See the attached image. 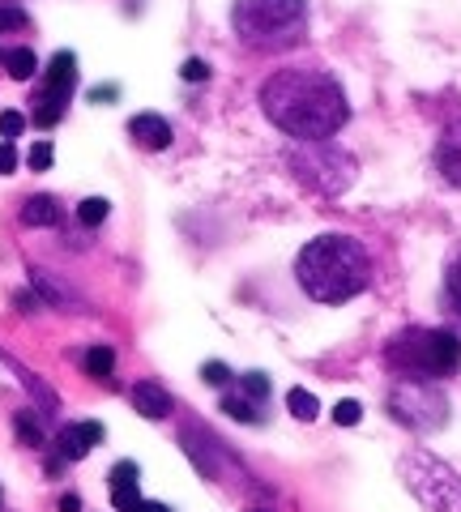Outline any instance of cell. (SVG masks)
<instances>
[{"instance_id":"277c9868","label":"cell","mask_w":461,"mask_h":512,"mask_svg":"<svg viewBox=\"0 0 461 512\" xmlns=\"http://www.w3.org/2000/svg\"><path fill=\"white\" fill-rule=\"evenodd\" d=\"M286 171L308 192H321V197H338L359 175L355 158L338 146H329V141H299V146H291L286 150Z\"/></svg>"},{"instance_id":"cb8c5ba5","label":"cell","mask_w":461,"mask_h":512,"mask_svg":"<svg viewBox=\"0 0 461 512\" xmlns=\"http://www.w3.org/2000/svg\"><path fill=\"white\" fill-rule=\"evenodd\" d=\"M26 26V13L18 5H0V30H22Z\"/></svg>"},{"instance_id":"e0dca14e","label":"cell","mask_w":461,"mask_h":512,"mask_svg":"<svg viewBox=\"0 0 461 512\" xmlns=\"http://www.w3.org/2000/svg\"><path fill=\"white\" fill-rule=\"evenodd\" d=\"M5 69H9L13 82H26V77H35L39 60H35V52H30V47H13V52H5Z\"/></svg>"},{"instance_id":"2e32d148","label":"cell","mask_w":461,"mask_h":512,"mask_svg":"<svg viewBox=\"0 0 461 512\" xmlns=\"http://www.w3.org/2000/svg\"><path fill=\"white\" fill-rule=\"evenodd\" d=\"M222 414L240 423H265V406L248 402V397H235V393H222Z\"/></svg>"},{"instance_id":"ac0fdd59","label":"cell","mask_w":461,"mask_h":512,"mask_svg":"<svg viewBox=\"0 0 461 512\" xmlns=\"http://www.w3.org/2000/svg\"><path fill=\"white\" fill-rule=\"evenodd\" d=\"M286 410H291L299 423H312L316 414H321V402H316L308 389H291V393H286Z\"/></svg>"},{"instance_id":"5bb4252c","label":"cell","mask_w":461,"mask_h":512,"mask_svg":"<svg viewBox=\"0 0 461 512\" xmlns=\"http://www.w3.org/2000/svg\"><path fill=\"white\" fill-rule=\"evenodd\" d=\"M22 222L26 227H56L60 222V201L56 197H30L26 205H22Z\"/></svg>"},{"instance_id":"8992f818","label":"cell","mask_w":461,"mask_h":512,"mask_svg":"<svg viewBox=\"0 0 461 512\" xmlns=\"http://www.w3.org/2000/svg\"><path fill=\"white\" fill-rule=\"evenodd\" d=\"M402 478L406 487L419 495L427 512H461V474L449 470L432 453H406L402 457Z\"/></svg>"},{"instance_id":"4dcf8cb0","label":"cell","mask_w":461,"mask_h":512,"mask_svg":"<svg viewBox=\"0 0 461 512\" xmlns=\"http://www.w3.org/2000/svg\"><path fill=\"white\" fill-rule=\"evenodd\" d=\"M60 512H82V500H77V495H65V500H60Z\"/></svg>"},{"instance_id":"ba28073f","label":"cell","mask_w":461,"mask_h":512,"mask_svg":"<svg viewBox=\"0 0 461 512\" xmlns=\"http://www.w3.org/2000/svg\"><path fill=\"white\" fill-rule=\"evenodd\" d=\"M73 86H77V60L73 52H56V60L47 64L43 73V90L35 94V124L39 128H56L65 107L73 99Z\"/></svg>"},{"instance_id":"f546056e","label":"cell","mask_w":461,"mask_h":512,"mask_svg":"<svg viewBox=\"0 0 461 512\" xmlns=\"http://www.w3.org/2000/svg\"><path fill=\"white\" fill-rule=\"evenodd\" d=\"M116 94H120L116 86H99V90H90V99L94 103H116Z\"/></svg>"},{"instance_id":"30bf717a","label":"cell","mask_w":461,"mask_h":512,"mask_svg":"<svg viewBox=\"0 0 461 512\" xmlns=\"http://www.w3.org/2000/svg\"><path fill=\"white\" fill-rule=\"evenodd\" d=\"M436 171L449 180L453 188H461V120H453V124H444V133H440V141H436Z\"/></svg>"},{"instance_id":"52a82bcc","label":"cell","mask_w":461,"mask_h":512,"mask_svg":"<svg viewBox=\"0 0 461 512\" xmlns=\"http://www.w3.org/2000/svg\"><path fill=\"white\" fill-rule=\"evenodd\" d=\"M389 414L397 423L415 427V431H436V427H444V419H449V402H444V393L436 389V384L402 380L389 393Z\"/></svg>"},{"instance_id":"ffe728a7","label":"cell","mask_w":461,"mask_h":512,"mask_svg":"<svg viewBox=\"0 0 461 512\" xmlns=\"http://www.w3.org/2000/svg\"><path fill=\"white\" fill-rule=\"evenodd\" d=\"M107 214H111V205L103 197H86L82 205H77V222H82V227H99Z\"/></svg>"},{"instance_id":"7c38bea8","label":"cell","mask_w":461,"mask_h":512,"mask_svg":"<svg viewBox=\"0 0 461 512\" xmlns=\"http://www.w3.org/2000/svg\"><path fill=\"white\" fill-rule=\"evenodd\" d=\"M129 397H133L137 414H146V419H167V414H171V393L163 389V384H154V380L133 384Z\"/></svg>"},{"instance_id":"83f0119b","label":"cell","mask_w":461,"mask_h":512,"mask_svg":"<svg viewBox=\"0 0 461 512\" xmlns=\"http://www.w3.org/2000/svg\"><path fill=\"white\" fill-rule=\"evenodd\" d=\"M201 376L210 380V384H231V372H227V363H205V367H201Z\"/></svg>"},{"instance_id":"6da1fadb","label":"cell","mask_w":461,"mask_h":512,"mask_svg":"<svg viewBox=\"0 0 461 512\" xmlns=\"http://www.w3.org/2000/svg\"><path fill=\"white\" fill-rule=\"evenodd\" d=\"M261 111L274 120L278 133L295 141H329L351 120L342 86L316 69H278L261 86Z\"/></svg>"},{"instance_id":"3957f363","label":"cell","mask_w":461,"mask_h":512,"mask_svg":"<svg viewBox=\"0 0 461 512\" xmlns=\"http://www.w3.org/2000/svg\"><path fill=\"white\" fill-rule=\"evenodd\" d=\"M389 367L402 380H444L461 372V338L449 329H402L385 346Z\"/></svg>"},{"instance_id":"44dd1931","label":"cell","mask_w":461,"mask_h":512,"mask_svg":"<svg viewBox=\"0 0 461 512\" xmlns=\"http://www.w3.org/2000/svg\"><path fill=\"white\" fill-rule=\"evenodd\" d=\"M13 423H18V440H22V444H30V448H39V444H43V427H39V419H35L30 410H22Z\"/></svg>"},{"instance_id":"603a6c76","label":"cell","mask_w":461,"mask_h":512,"mask_svg":"<svg viewBox=\"0 0 461 512\" xmlns=\"http://www.w3.org/2000/svg\"><path fill=\"white\" fill-rule=\"evenodd\" d=\"M359 419H363V406H359V402H351V397L333 406V423H338V427H355Z\"/></svg>"},{"instance_id":"484cf974","label":"cell","mask_w":461,"mask_h":512,"mask_svg":"<svg viewBox=\"0 0 461 512\" xmlns=\"http://www.w3.org/2000/svg\"><path fill=\"white\" fill-rule=\"evenodd\" d=\"M26 163H30V171H47V167H52V146H47V141H39V146L30 150Z\"/></svg>"},{"instance_id":"4fadbf2b","label":"cell","mask_w":461,"mask_h":512,"mask_svg":"<svg viewBox=\"0 0 461 512\" xmlns=\"http://www.w3.org/2000/svg\"><path fill=\"white\" fill-rule=\"evenodd\" d=\"M111 504L120 512H133L141 504L137 495V461H120L116 470H111Z\"/></svg>"},{"instance_id":"9c48e42d","label":"cell","mask_w":461,"mask_h":512,"mask_svg":"<svg viewBox=\"0 0 461 512\" xmlns=\"http://www.w3.org/2000/svg\"><path fill=\"white\" fill-rule=\"evenodd\" d=\"M99 440H103V423H73V427H60L56 453H52V466H47V474H56L60 466H73V461H82Z\"/></svg>"},{"instance_id":"d4e9b609","label":"cell","mask_w":461,"mask_h":512,"mask_svg":"<svg viewBox=\"0 0 461 512\" xmlns=\"http://www.w3.org/2000/svg\"><path fill=\"white\" fill-rule=\"evenodd\" d=\"M22 128H26V116H22V111H0V133H5V137H18Z\"/></svg>"},{"instance_id":"7a4b0ae2","label":"cell","mask_w":461,"mask_h":512,"mask_svg":"<svg viewBox=\"0 0 461 512\" xmlns=\"http://www.w3.org/2000/svg\"><path fill=\"white\" fill-rule=\"evenodd\" d=\"M295 278L316 303H351L368 291L372 256L355 235H316L295 256Z\"/></svg>"},{"instance_id":"1f68e13d","label":"cell","mask_w":461,"mask_h":512,"mask_svg":"<svg viewBox=\"0 0 461 512\" xmlns=\"http://www.w3.org/2000/svg\"><path fill=\"white\" fill-rule=\"evenodd\" d=\"M133 512H171V508H167V504H150V500H141Z\"/></svg>"},{"instance_id":"d6986e66","label":"cell","mask_w":461,"mask_h":512,"mask_svg":"<svg viewBox=\"0 0 461 512\" xmlns=\"http://www.w3.org/2000/svg\"><path fill=\"white\" fill-rule=\"evenodd\" d=\"M82 367H86L90 376H99V380H103V376H111V367H116V355H111L107 346H94V350H86Z\"/></svg>"},{"instance_id":"5b68a950","label":"cell","mask_w":461,"mask_h":512,"mask_svg":"<svg viewBox=\"0 0 461 512\" xmlns=\"http://www.w3.org/2000/svg\"><path fill=\"white\" fill-rule=\"evenodd\" d=\"M308 18V0H235L231 26L248 43H274L295 35Z\"/></svg>"},{"instance_id":"9a60e30c","label":"cell","mask_w":461,"mask_h":512,"mask_svg":"<svg viewBox=\"0 0 461 512\" xmlns=\"http://www.w3.org/2000/svg\"><path fill=\"white\" fill-rule=\"evenodd\" d=\"M444 308L461 320V244L449 256V265H444Z\"/></svg>"},{"instance_id":"7402d4cb","label":"cell","mask_w":461,"mask_h":512,"mask_svg":"<svg viewBox=\"0 0 461 512\" xmlns=\"http://www.w3.org/2000/svg\"><path fill=\"white\" fill-rule=\"evenodd\" d=\"M240 389H244L240 397H248V402H257V406H261L265 397H269V380H265L261 372H248V376L240 380Z\"/></svg>"},{"instance_id":"f1b7e54d","label":"cell","mask_w":461,"mask_h":512,"mask_svg":"<svg viewBox=\"0 0 461 512\" xmlns=\"http://www.w3.org/2000/svg\"><path fill=\"white\" fill-rule=\"evenodd\" d=\"M13 171H18V150L0 146V175H13Z\"/></svg>"},{"instance_id":"8fae6325","label":"cell","mask_w":461,"mask_h":512,"mask_svg":"<svg viewBox=\"0 0 461 512\" xmlns=\"http://www.w3.org/2000/svg\"><path fill=\"white\" fill-rule=\"evenodd\" d=\"M129 133L146 150H167L171 146V124L163 116H154V111H141V116H133L129 120Z\"/></svg>"},{"instance_id":"4316f807","label":"cell","mask_w":461,"mask_h":512,"mask_svg":"<svg viewBox=\"0 0 461 512\" xmlns=\"http://www.w3.org/2000/svg\"><path fill=\"white\" fill-rule=\"evenodd\" d=\"M180 77H184V82H205V77H210V69H205V60H184Z\"/></svg>"}]
</instances>
